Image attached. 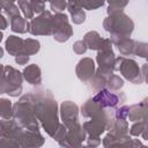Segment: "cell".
<instances>
[{"instance_id": "obj_1", "label": "cell", "mask_w": 148, "mask_h": 148, "mask_svg": "<svg viewBox=\"0 0 148 148\" xmlns=\"http://www.w3.org/2000/svg\"><path fill=\"white\" fill-rule=\"evenodd\" d=\"M35 113L44 131L53 136L60 123L58 118V105L50 90H34Z\"/></svg>"}, {"instance_id": "obj_2", "label": "cell", "mask_w": 148, "mask_h": 148, "mask_svg": "<svg viewBox=\"0 0 148 148\" xmlns=\"http://www.w3.org/2000/svg\"><path fill=\"white\" fill-rule=\"evenodd\" d=\"M13 118L24 130L38 131L39 124L35 113V97L32 91L23 95L13 105Z\"/></svg>"}, {"instance_id": "obj_3", "label": "cell", "mask_w": 148, "mask_h": 148, "mask_svg": "<svg viewBox=\"0 0 148 148\" xmlns=\"http://www.w3.org/2000/svg\"><path fill=\"white\" fill-rule=\"evenodd\" d=\"M103 27L111 34L110 39L112 44L120 38L130 37L134 29V23L123 10L108 14V17L103 22Z\"/></svg>"}, {"instance_id": "obj_4", "label": "cell", "mask_w": 148, "mask_h": 148, "mask_svg": "<svg viewBox=\"0 0 148 148\" xmlns=\"http://www.w3.org/2000/svg\"><path fill=\"white\" fill-rule=\"evenodd\" d=\"M96 61L98 64V68L95 73L101 74L104 77H109L114 72V52L112 50V42L110 38L103 39L99 49L97 50Z\"/></svg>"}, {"instance_id": "obj_5", "label": "cell", "mask_w": 148, "mask_h": 148, "mask_svg": "<svg viewBox=\"0 0 148 148\" xmlns=\"http://www.w3.org/2000/svg\"><path fill=\"white\" fill-rule=\"evenodd\" d=\"M22 74L12 66H5L3 76L0 80V94L17 97L22 92Z\"/></svg>"}, {"instance_id": "obj_6", "label": "cell", "mask_w": 148, "mask_h": 148, "mask_svg": "<svg viewBox=\"0 0 148 148\" xmlns=\"http://www.w3.org/2000/svg\"><path fill=\"white\" fill-rule=\"evenodd\" d=\"M114 71H119L120 74L134 84L142 83L145 80V74L141 73V69L135 60L126 58V57H118L114 61Z\"/></svg>"}, {"instance_id": "obj_7", "label": "cell", "mask_w": 148, "mask_h": 148, "mask_svg": "<svg viewBox=\"0 0 148 148\" xmlns=\"http://www.w3.org/2000/svg\"><path fill=\"white\" fill-rule=\"evenodd\" d=\"M53 38L59 42L64 43L69 39L73 35V29L68 23V17L64 13H56L52 15V34Z\"/></svg>"}, {"instance_id": "obj_8", "label": "cell", "mask_w": 148, "mask_h": 148, "mask_svg": "<svg viewBox=\"0 0 148 148\" xmlns=\"http://www.w3.org/2000/svg\"><path fill=\"white\" fill-rule=\"evenodd\" d=\"M28 32L34 36H47L52 34V14L44 10L37 17L28 22Z\"/></svg>"}, {"instance_id": "obj_9", "label": "cell", "mask_w": 148, "mask_h": 148, "mask_svg": "<svg viewBox=\"0 0 148 148\" xmlns=\"http://www.w3.org/2000/svg\"><path fill=\"white\" fill-rule=\"evenodd\" d=\"M126 99L124 92H112V90L109 89H99L98 92L92 97V101L96 102L99 106L104 109H113L116 108L120 102H124Z\"/></svg>"}, {"instance_id": "obj_10", "label": "cell", "mask_w": 148, "mask_h": 148, "mask_svg": "<svg viewBox=\"0 0 148 148\" xmlns=\"http://www.w3.org/2000/svg\"><path fill=\"white\" fill-rule=\"evenodd\" d=\"M87 139V133L79 121L74 123L67 128L65 138L58 142L61 147H81L83 141Z\"/></svg>"}, {"instance_id": "obj_11", "label": "cell", "mask_w": 148, "mask_h": 148, "mask_svg": "<svg viewBox=\"0 0 148 148\" xmlns=\"http://www.w3.org/2000/svg\"><path fill=\"white\" fill-rule=\"evenodd\" d=\"M22 131H23V127H21L14 118L0 120V138L14 139L17 141Z\"/></svg>"}, {"instance_id": "obj_12", "label": "cell", "mask_w": 148, "mask_h": 148, "mask_svg": "<svg viewBox=\"0 0 148 148\" xmlns=\"http://www.w3.org/2000/svg\"><path fill=\"white\" fill-rule=\"evenodd\" d=\"M77 116H79V108L75 103L71 101L62 102L60 106V117H61L62 124L67 128L77 121Z\"/></svg>"}, {"instance_id": "obj_13", "label": "cell", "mask_w": 148, "mask_h": 148, "mask_svg": "<svg viewBox=\"0 0 148 148\" xmlns=\"http://www.w3.org/2000/svg\"><path fill=\"white\" fill-rule=\"evenodd\" d=\"M17 142L20 147H40L44 143V138L39 131H29L23 128L17 139Z\"/></svg>"}, {"instance_id": "obj_14", "label": "cell", "mask_w": 148, "mask_h": 148, "mask_svg": "<svg viewBox=\"0 0 148 148\" xmlns=\"http://www.w3.org/2000/svg\"><path fill=\"white\" fill-rule=\"evenodd\" d=\"M76 76L82 82H88L95 74V61L91 58L81 59L75 68Z\"/></svg>"}, {"instance_id": "obj_15", "label": "cell", "mask_w": 148, "mask_h": 148, "mask_svg": "<svg viewBox=\"0 0 148 148\" xmlns=\"http://www.w3.org/2000/svg\"><path fill=\"white\" fill-rule=\"evenodd\" d=\"M127 119H130V121L147 119V99H143L139 104H133L128 106Z\"/></svg>"}, {"instance_id": "obj_16", "label": "cell", "mask_w": 148, "mask_h": 148, "mask_svg": "<svg viewBox=\"0 0 148 148\" xmlns=\"http://www.w3.org/2000/svg\"><path fill=\"white\" fill-rule=\"evenodd\" d=\"M22 76L24 77L25 81H28L32 86H39L42 83V74H40V68L36 64L28 65L22 73Z\"/></svg>"}, {"instance_id": "obj_17", "label": "cell", "mask_w": 148, "mask_h": 148, "mask_svg": "<svg viewBox=\"0 0 148 148\" xmlns=\"http://www.w3.org/2000/svg\"><path fill=\"white\" fill-rule=\"evenodd\" d=\"M23 42L24 39H22L21 37L18 36H15V35H12L7 38L6 40V50L7 52L10 54V56H14L16 57L17 54L22 53V50H23Z\"/></svg>"}, {"instance_id": "obj_18", "label": "cell", "mask_w": 148, "mask_h": 148, "mask_svg": "<svg viewBox=\"0 0 148 148\" xmlns=\"http://www.w3.org/2000/svg\"><path fill=\"white\" fill-rule=\"evenodd\" d=\"M118 51L120 52V54L123 57H126V56H130V54H133L134 52V45H135V40L130 38V37H124V38H120L118 39L117 42L113 43Z\"/></svg>"}, {"instance_id": "obj_19", "label": "cell", "mask_w": 148, "mask_h": 148, "mask_svg": "<svg viewBox=\"0 0 148 148\" xmlns=\"http://www.w3.org/2000/svg\"><path fill=\"white\" fill-rule=\"evenodd\" d=\"M83 42L86 43L87 47L90 49V50H98L102 42H103V38L99 36V34L97 31H89L84 35L83 37Z\"/></svg>"}, {"instance_id": "obj_20", "label": "cell", "mask_w": 148, "mask_h": 148, "mask_svg": "<svg viewBox=\"0 0 148 148\" xmlns=\"http://www.w3.org/2000/svg\"><path fill=\"white\" fill-rule=\"evenodd\" d=\"M10 21V29L17 34H24L28 31V21L22 17L21 15H16L9 18Z\"/></svg>"}, {"instance_id": "obj_21", "label": "cell", "mask_w": 148, "mask_h": 148, "mask_svg": "<svg viewBox=\"0 0 148 148\" xmlns=\"http://www.w3.org/2000/svg\"><path fill=\"white\" fill-rule=\"evenodd\" d=\"M128 133L132 136H142L145 140H147V119L134 121L132 127L128 128Z\"/></svg>"}, {"instance_id": "obj_22", "label": "cell", "mask_w": 148, "mask_h": 148, "mask_svg": "<svg viewBox=\"0 0 148 148\" xmlns=\"http://www.w3.org/2000/svg\"><path fill=\"white\" fill-rule=\"evenodd\" d=\"M40 49V44L37 39H34V38H27L24 39L23 42V50H22V53H25L28 56H32V54H36Z\"/></svg>"}, {"instance_id": "obj_23", "label": "cell", "mask_w": 148, "mask_h": 148, "mask_svg": "<svg viewBox=\"0 0 148 148\" xmlns=\"http://www.w3.org/2000/svg\"><path fill=\"white\" fill-rule=\"evenodd\" d=\"M0 118H13V104L8 98H0Z\"/></svg>"}, {"instance_id": "obj_24", "label": "cell", "mask_w": 148, "mask_h": 148, "mask_svg": "<svg viewBox=\"0 0 148 148\" xmlns=\"http://www.w3.org/2000/svg\"><path fill=\"white\" fill-rule=\"evenodd\" d=\"M106 86H108L109 90L117 91V90H119L120 88H123V86H124V80H123L119 75L111 74V75L108 77V80H106Z\"/></svg>"}, {"instance_id": "obj_25", "label": "cell", "mask_w": 148, "mask_h": 148, "mask_svg": "<svg viewBox=\"0 0 148 148\" xmlns=\"http://www.w3.org/2000/svg\"><path fill=\"white\" fill-rule=\"evenodd\" d=\"M17 2H18V8L21 9V12L24 15V18L31 20L34 17V14L35 13H34V10L31 8L30 0H17Z\"/></svg>"}, {"instance_id": "obj_26", "label": "cell", "mask_w": 148, "mask_h": 148, "mask_svg": "<svg viewBox=\"0 0 148 148\" xmlns=\"http://www.w3.org/2000/svg\"><path fill=\"white\" fill-rule=\"evenodd\" d=\"M109 2V7H108V14L114 13V12H120L123 10L126 5L128 3L130 0H106Z\"/></svg>"}, {"instance_id": "obj_27", "label": "cell", "mask_w": 148, "mask_h": 148, "mask_svg": "<svg viewBox=\"0 0 148 148\" xmlns=\"http://www.w3.org/2000/svg\"><path fill=\"white\" fill-rule=\"evenodd\" d=\"M106 80H108L106 77L102 76L101 74L95 73L92 75V77L89 80L90 81V87L92 89H95V90H99V89H102V88H104L106 86Z\"/></svg>"}, {"instance_id": "obj_28", "label": "cell", "mask_w": 148, "mask_h": 148, "mask_svg": "<svg viewBox=\"0 0 148 148\" xmlns=\"http://www.w3.org/2000/svg\"><path fill=\"white\" fill-rule=\"evenodd\" d=\"M147 53H148L147 44H146V43H143V42H136V40H135L134 52H133V54H135V56H138V57L147 58Z\"/></svg>"}, {"instance_id": "obj_29", "label": "cell", "mask_w": 148, "mask_h": 148, "mask_svg": "<svg viewBox=\"0 0 148 148\" xmlns=\"http://www.w3.org/2000/svg\"><path fill=\"white\" fill-rule=\"evenodd\" d=\"M104 1L105 0H81L82 7L88 10H94V9L102 7L104 5Z\"/></svg>"}, {"instance_id": "obj_30", "label": "cell", "mask_w": 148, "mask_h": 148, "mask_svg": "<svg viewBox=\"0 0 148 148\" xmlns=\"http://www.w3.org/2000/svg\"><path fill=\"white\" fill-rule=\"evenodd\" d=\"M50 5L53 12L59 13L65 10V8L67 7V0H50Z\"/></svg>"}, {"instance_id": "obj_31", "label": "cell", "mask_w": 148, "mask_h": 148, "mask_svg": "<svg viewBox=\"0 0 148 148\" xmlns=\"http://www.w3.org/2000/svg\"><path fill=\"white\" fill-rule=\"evenodd\" d=\"M66 132H67V127H66L64 124H60V125H59V127H58V130L56 131V133L53 134V136H52V138H53L57 142H60V141L65 138Z\"/></svg>"}, {"instance_id": "obj_32", "label": "cell", "mask_w": 148, "mask_h": 148, "mask_svg": "<svg viewBox=\"0 0 148 148\" xmlns=\"http://www.w3.org/2000/svg\"><path fill=\"white\" fill-rule=\"evenodd\" d=\"M87 49H88V47H87L86 43L83 42V39L75 42L74 45H73V51H74L76 54H83V53H86Z\"/></svg>"}, {"instance_id": "obj_33", "label": "cell", "mask_w": 148, "mask_h": 148, "mask_svg": "<svg viewBox=\"0 0 148 148\" xmlns=\"http://www.w3.org/2000/svg\"><path fill=\"white\" fill-rule=\"evenodd\" d=\"M127 113H128V105H121L114 112V118L116 119H127Z\"/></svg>"}, {"instance_id": "obj_34", "label": "cell", "mask_w": 148, "mask_h": 148, "mask_svg": "<svg viewBox=\"0 0 148 148\" xmlns=\"http://www.w3.org/2000/svg\"><path fill=\"white\" fill-rule=\"evenodd\" d=\"M3 10H5L6 15L9 16V18L13 17V16L20 15V8H18V6H16V5H14V3L10 5V6H8V7H6V8H3Z\"/></svg>"}, {"instance_id": "obj_35", "label": "cell", "mask_w": 148, "mask_h": 148, "mask_svg": "<svg viewBox=\"0 0 148 148\" xmlns=\"http://www.w3.org/2000/svg\"><path fill=\"white\" fill-rule=\"evenodd\" d=\"M0 147H20L18 142L14 139H8V138H1L0 140Z\"/></svg>"}, {"instance_id": "obj_36", "label": "cell", "mask_w": 148, "mask_h": 148, "mask_svg": "<svg viewBox=\"0 0 148 148\" xmlns=\"http://www.w3.org/2000/svg\"><path fill=\"white\" fill-rule=\"evenodd\" d=\"M87 146L88 147H96L101 143V139L99 136H95V135H87Z\"/></svg>"}, {"instance_id": "obj_37", "label": "cell", "mask_w": 148, "mask_h": 148, "mask_svg": "<svg viewBox=\"0 0 148 148\" xmlns=\"http://www.w3.org/2000/svg\"><path fill=\"white\" fill-rule=\"evenodd\" d=\"M15 61H16V64H18V65H25V64H28V61H29V56L25 54V53H20V54H17V56L15 57Z\"/></svg>"}, {"instance_id": "obj_38", "label": "cell", "mask_w": 148, "mask_h": 148, "mask_svg": "<svg viewBox=\"0 0 148 148\" xmlns=\"http://www.w3.org/2000/svg\"><path fill=\"white\" fill-rule=\"evenodd\" d=\"M8 27V22L2 14H0V30H5Z\"/></svg>"}, {"instance_id": "obj_39", "label": "cell", "mask_w": 148, "mask_h": 148, "mask_svg": "<svg viewBox=\"0 0 148 148\" xmlns=\"http://www.w3.org/2000/svg\"><path fill=\"white\" fill-rule=\"evenodd\" d=\"M15 1H16V0H0V6H1V8L3 9V8H6V7L13 5Z\"/></svg>"}, {"instance_id": "obj_40", "label": "cell", "mask_w": 148, "mask_h": 148, "mask_svg": "<svg viewBox=\"0 0 148 148\" xmlns=\"http://www.w3.org/2000/svg\"><path fill=\"white\" fill-rule=\"evenodd\" d=\"M3 72H5V66L3 65H0V80L3 76Z\"/></svg>"}, {"instance_id": "obj_41", "label": "cell", "mask_w": 148, "mask_h": 148, "mask_svg": "<svg viewBox=\"0 0 148 148\" xmlns=\"http://www.w3.org/2000/svg\"><path fill=\"white\" fill-rule=\"evenodd\" d=\"M3 57V49L0 46V58H2Z\"/></svg>"}, {"instance_id": "obj_42", "label": "cell", "mask_w": 148, "mask_h": 148, "mask_svg": "<svg viewBox=\"0 0 148 148\" xmlns=\"http://www.w3.org/2000/svg\"><path fill=\"white\" fill-rule=\"evenodd\" d=\"M1 40H2V32L0 31V42H1Z\"/></svg>"}, {"instance_id": "obj_43", "label": "cell", "mask_w": 148, "mask_h": 148, "mask_svg": "<svg viewBox=\"0 0 148 148\" xmlns=\"http://www.w3.org/2000/svg\"><path fill=\"white\" fill-rule=\"evenodd\" d=\"M42 1H44V2H46V1H50V0H42Z\"/></svg>"}, {"instance_id": "obj_44", "label": "cell", "mask_w": 148, "mask_h": 148, "mask_svg": "<svg viewBox=\"0 0 148 148\" xmlns=\"http://www.w3.org/2000/svg\"><path fill=\"white\" fill-rule=\"evenodd\" d=\"M0 9H1V6H0Z\"/></svg>"}]
</instances>
